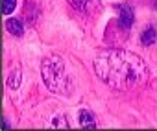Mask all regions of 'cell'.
I'll list each match as a JSON object with an SVG mask.
<instances>
[{
	"instance_id": "6da1fadb",
	"label": "cell",
	"mask_w": 157,
	"mask_h": 131,
	"mask_svg": "<svg viewBox=\"0 0 157 131\" xmlns=\"http://www.w3.org/2000/svg\"><path fill=\"white\" fill-rule=\"evenodd\" d=\"M93 65L96 76L115 91L139 89L150 78L146 63L139 55L120 48L98 52Z\"/></svg>"
},
{
	"instance_id": "7a4b0ae2",
	"label": "cell",
	"mask_w": 157,
	"mask_h": 131,
	"mask_svg": "<svg viewBox=\"0 0 157 131\" xmlns=\"http://www.w3.org/2000/svg\"><path fill=\"white\" fill-rule=\"evenodd\" d=\"M41 74L44 85L56 94H70L74 91V80L65 67V61L59 55H48L41 65Z\"/></svg>"
},
{
	"instance_id": "3957f363",
	"label": "cell",
	"mask_w": 157,
	"mask_h": 131,
	"mask_svg": "<svg viewBox=\"0 0 157 131\" xmlns=\"http://www.w3.org/2000/svg\"><path fill=\"white\" fill-rule=\"evenodd\" d=\"M68 4L78 9V11H83V13H89V11H94L100 4V0H68Z\"/></svg>"
},
{
	"instance_id": "277c9868",
	"label": "cell",
	"mask_w": 157,
	"mask_h": 131,
	"mask_svg": "<svg viewBox=\"0 0 157 131\" xmlns=\"http://www.w3.org/2000/svg\"><path fill=\"white\" fill-rule=\"evenodd\" d=\"M120 24H122L124 30H128L133 24V9L128 4H122L120 6Z\"/></svg>"
},
{
	"instance_id": "5b68a950",
	"label": "cell",
	"mask_w": 157,
	"mask_h": 131,
	"mask_svg": "<svg viewBox=\"0 0 157 131\" xmlns=\"http://www.w3.org/2000/svg\"><path fill=\"white\" fill-rule=\"evenodd\" d=\"M80 125L85 127V129H96V120H94V114L87 109L80 111Z\"/></svg>"
},
{
	"instance_id": "8992f818",
	"label": "cell",
	"mask_w": 157,
	"mask_h": 131,
	"mask_svg": "<svg viewBox=\"0 0 157 131\" xmlns=\"http://www.w3.org/2000/svg\"><path fill=\"white\" fill-rule=\"evenodd\" d=\"M6 28H8V32H10L11 35H15V37H21V35L24 33L22 22L17 21V19H8V21H6Z\"/></svg>"
},
{
	"instance_id": "52a82bcc",
	"label": "cell",
	"mask_w": 157,
	"mask_h": 131,
	"mask_svg": "<svg viewBox=\"0 0 157 131\" xmlns=\"http://www.w3.org/2000/svg\"><path fill=\"white\" fill-rule=\"evenodd\" d=\"M155 39H157V30H155L153 26H148V28L140 33V43H142L144 46L153 44V43H155Z\"/></svg>"
},
{
	"instance_id": "ba28073f",
	"label": "cell",
	"mask_w": 157,
	"mask_h": 131,
	"mask_svg": "<svg viewBox=\"0 0 157 131\" xmlns=\"http://www.w3.org/2000/svg\"><path fill=\"white\" fill-rule=\"evenodd\" d=\"M21 85V69L15 67V70H11L10 78H8V87L10 89H17Z\"/></svg>"
},
{
	"instance_id": "9c48e42d",
	"label": "cell",
	"mask_w": 157,
	"mask_h": 131,
	"mask_svg": "<svg viewBox=\"0 0 157 131\" xmlns=\"http://www.w3.org/2000/svg\"><path fill=\"white\" fill-rule=\"evenodd\" d=\"M15 6H17V0H4V4H2L4 15H10V13L15 9Z\"/></svg>"
},
{
	"instance_id": "30bf717a",
	"label": "cell",
	"mask_w": 157,
	"mask_h": 131,
	"mask_svg": "<svg viewBox=\"0 0 157 131\" xmlns=\"http://www.w3.org/2000/svg\"><path fill=\"white\" fill-rule=\"evenodd\" d=\"M54 125H61V127H68V122L63 118V116H59V118H56L54 120Z\"/></svg>"
}]
</instances>
